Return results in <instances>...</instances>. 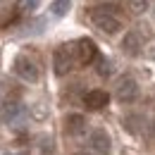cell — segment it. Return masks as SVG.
<instances>
[{
  "mask_svg": "<svg viewBox=\"0 0 155 155\" xmlns=\"http://www.w3.org/2000/svg\"><path fill=\"white\" fill-rule=\"evenodd\" d=\"M15 74L21 79V81H29V84H36L41 79V69L36 64V60H31L29 55H17L15 58Z\"/></svg>",
  "mask_w": 155,
  "mask_h": 155,
  "instance_id": "4",
  "label": "cell"
},
{
  "mask_svg": "<svg viewBox=\"0 0 155 155\" xmlns=\"http://www.w3.org/2000/svg\"><path fill=\"white\" fill-rule=\"evenodd\" d=\"M115 96H117L119 103H131V100H136V98H138V84H136V79L122 77L119 84H117Z\"/></svg>",
  "mask_w": 155,
  "mask_h": 155,
  "instance_id": "6",
  "label": "cell"
},
{
  "mask_svg": "<svg viewBox=\"0 0 155 155\" xmlns=\"http://www.w3.org/2000/svg\"><path fill=\"white\" fill-rule=\"evenodd\" d=\"M41 150H43V155L55 153V141H53V136H41Z\"/></svg>",
  "mask_w": 155,
  "mask_h": 155,
  "instance_id": "15",
  "label": "cell"
},
{
  "mask_svg": "<svg viewBox=\"0 0 155 155\" xmlns=\"http://www.w3.org/2000/svg\"><path fill=\"white\" fill-rule=\"evenodd\" d=\"M38 5V0H17V10L24 12V10H34Z\"/></svg>",
  "mask_w": 155,
  "mask_h": 155,
  "instance_id": "19",
  "label": "cell"
},
{
  "mask_svg": "<svg viewBox=\"0 0 155 155\" xmlns=\"http://www.w3.org/2000/svg\"><path fill=\"white\" fill-rule=\"evenodd\" d=\"M129 10H131L134 15L146 12V10H148V0H129Z\"/></svg>",
  "mask_w": 155,
  "mask_h": 155,
  "instance_id": "17",
  "label": "cell"
},
{
  "mask_svg": "<svg viewBox=\"0 0 155 155\" xmlns=\"http://www.w3.org/2000/svg\"><path fill=\"white\" fill-rule=\"evenodd\" d=\"M91 148L98 155H110V150H112V138H110V134L105 129H96L91 134Z\"/></svg>",
  "mask_w": 155,
  "mask_h": 155,
  "instance_id": "7",
  "label": "cell"
},
{
  "mask_svg": "<svg viewBox=\"0 0 155 155\" xmlns=\"http://www.w3.org/2000/svg\"><path fill=\"white\" fill-rule=\"evenodd\" d=\"M86 127H88L86 117L79 115V112L64 117V134H67V136H84V134H86Z\"/></svg>",
  "mask_w": 155,
  "mask_h": 155,
  "instance_id": "8",
  "label": "cell"
},
{
  "mask_svg": "<svg viewBox=\"0 0 155 155\" xmlns=\"http://www.w3.org/2000/svg\"><path fill=\"white\" fill-rule=\"evenodd\" d=\"M74 53H77V62L86 67L93 60H98V45L93 38H79L77 45H74Z\"/></svg>",
  "mask_w": 155,
  "mask_h": 155,
  "instance_id": "5",
  "label": "cell"
},
{
  "mask_svg": "<svg viewBox=\"0 0 155 155\" xmlns=\"http://www.w3.org/2000/svg\"><path fill=\"white\" fill-rule=\"evenodd\" d=\"M122 124H124V129H127L129 134L138 136L141 131H143V124H146V122H143V117H141V115H127Z\"/></svg>",
  "mask_w": 155,
  "mask_h": 155,
  "instance_id": "11",
  "label": "cell"
},
{
  "mask_svg": "<svg viewBox=\"0 0 155 155\" xmlns=\"http://www.w3.org/2000/svg\"><path fill=\"white\" fill-rule=\"evenodd\" d=\"M24 117H26V110L24 105H19L17 100H2L0 103V119L15 129V131H24Z\"/></svg>",
  "mask_w": 155,
  "mask_h": 155,
  "instance_id": "1",
  "label": "cell"
},
{
  "mask_svg": "<svg viewBox=\"0 0 155 155\" xmlns=\"http://www.w3.org/2000/svg\"><path fill=\"white\" fill-rule=\"evenodd\" d=\"M153 131H155V122H153Z\"/></svg>",
  "mask_w": 155,
  "mask_h": 155,
  "instance_id": "22",
  "label": "cell"
},
{
  "mask_svg": "<svg viewBox=\"0 0 155 155\" xmlns=\"http://www.w3.org/2000/svg\"><path fill=\"white\" fill-rule=\"evenodd\" d=\"M112 10L115 7H96L91 12V19L96 24V29H100L103 34H110V36L122 29V21H119V17H117Z\"/></svg>",
  "mask_w": 155,
  "mask_h": 155,
  "instance_id": "2",
  "label": "cell"
},
{
  "mask_svg": "<svg viewBox=\"0 0 155 155\" xmlns=\"http://www.w3.org/2000/svg\"><path fill=\"white\" fill-rule=\"evenodd\" d=\"M74 60H77V53L72 45H58L55 53H53V67H55V74L58 77H64L72 72L74 67Z\"/></svg>",
  "mask_w": 155,
  "mask_h": 155,
  "instance_id": "3",
  "label": "cell"
},
{
  "mask_svg": "<svg viewBox=\"0 0 155 155\" xmlns=\"http://www.w3.org/2000/svg\"><path fill=\"white\" fill-rule=\"evenodd\" d=\"M134 31L138 34V38H141V41H143V38H150V36H153V31H150V26H148L146 21H138V24L134 26Z\"/></svg>",
  "mask_w": 155,
  "mask_h": 155,
  "instance_id": "16",
  "label": "cell"
},
{
  "mask_svg": "<svg viewBox=\"0 0 155 155\" xmlns=\"http://www.w3.org/2000/svg\"><path fill=\"white\" fill-rule=\"evenodd\" d=\"M69 7H72V0H53L50 12H53L55 17H64V15L69 12Z\"/></svg>",
  "mask_w": 155,
  "mask_h": 155,
  "instance_id": "13",
  "label": "cell"
},
{
  "mask_svg": "<svg viewBox=\"0 0 155 155\" xmlns=\"http://www.w3.org/2000/svg\"><path fill=\"white\" fill-rule=\"evenodd\" d=\"M146 55H148V58H150V60H155V45H150V48L146 50Z\"/></svg>",
  "mask_w": 155,
  "mask_h": 155,
  "instance_id": "20",
  "label": "cell"
},
{
  "mask_svg": "<svg viewBox=\"0 0 155 155\" xmlns=\"http://www.w3.org/2000/svg\"><path fill=\"white\" fill-rule=\"evenodd\" d=\"M153 12H155V10H153Z\"/></svg>",
  "mask_w": 155,
  "mask_h": 155,
  "instance_id": "23",
  "label": "cell"
},
{
  "mask_svg": "<svg viewBox=\"0 0 155 155\" xmlns=\"http://www.w3.org/2000/svg\"><path fill=\"white\" fill-rule=\"evenodd\" d=\"M107 103H110V96H107V91H88L86 96H84V105L88 107V110H103V107H107Z\"/></svg>",
  "mask_w": 155,
  "mask_h": 155,
  "instance_id": "10",
  "label": "cell"
},
{
  "mask_svg": "<svg viewBox=\"0 0 155 155\" xmlns=\"http://www.w3.org/2000/svg\"><path fill=\"white\" fill-rule=\"evenodd\" d=\"M112 69H115V67H112V60L110 58H105V55H100V58H98V67H96V72H98V77H110V74H112Z\"/></svg>",
  "mask_w": 155,
  "mask_h": 155,
  "instance_id": "12",
  "label": "cell"
},
{
  "mask_svg": "<svg viewBox=\"0 0 155 155\" xmlns=\"http://www.w3.org/2000/svg\"><path fill=\"white\" fill-rule=\"evenodd\" d=\"M74 155H86V153H81V150H79V153H74Z\"/></svg>",
  "mask_w": 155,
  "mask_h": 155,
  "instance_id": "21",
  "label": "cell"
},
{
  "mask_svg": "<svg viewBox=\"0 0 155 155\" xmlns=\"http://www.w3.org/2000/svg\"><path fill=\"white\" fill-rule=\"evenodd\" d=\"M7 155H29V146H24V143L17 141V143L10 146V153H7Z\"/></svg>",
  "mask_w": 155,
  "mask_h": 155,
  "instance_id": "18",
  "label": "cell"
},
{
  "mask_svg": "<svg viewBox=\"0 0 155 155\" xmlns=\"http://www.w3.org/2000/svg\"><path fill=\"white\" fill-rule=\"evenodd\" d=\"M29 110H31V115L36 117V119H48V105L43 103V100H36L34 105H29Z\"/></svg>",
  "mask_w": 155,
  "mask_h": 155,
  "instance_id": "14",
  "label": "cell"
},
{
  "mask_svg": "<svg viewBox=\"0 0 155 155\" xmlns=\"http://www.w3.org/2000/svg\"><path fill=\"white\" fill-rule=\"evenodd\" d=\"M119 48H122V53H124V55L136 58V55H141L143 41L138 38V34H136V31H129V34H124V38H122V43H119Z\"/></svg>",
  "mask_w": 155,
  "mask_h": 155,
  "instance_id": "9",
  "label": "cell"
}]
</instances>
